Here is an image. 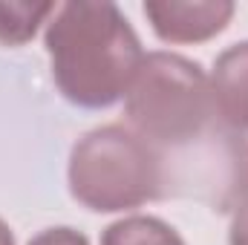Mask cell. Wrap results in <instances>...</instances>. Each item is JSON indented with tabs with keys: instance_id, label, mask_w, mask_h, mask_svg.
I'll use <instances>...</instances> for the list:
<instances>
[{
	"instance_id": "1",
	"label": "cell",
	"mask_w": 248,
	"mask_h": 245,
	"mask_svg": "<svg viewBox=\"0 0 248 245\" xmlns=\"http://www.w3.org/2000/svg\"><path fill=\"white\" fill-rule=\"evenodd\" d=\"M61 95L84 110L113 107L144 61L139 35L116 3H63L46 26Z\"/></svg>"
},
{
	"instance_id": "2",
	"label": "cell",
	"mask_w": 248,
	"mask_h": 245,
	"mask_svg": "<svg viewBox=\"0 0 248 245\" xmlns=\"http://www.w3.org/2000/svg\"><path fill=\"white\" fill-rule=\"evenodd\" d=\"M69 190L98 214L139 208L162 196V159L122 124L90 130L72 147Z\"/></svg>"
},
{
	"instance_id": "3",
	"label": "cell",
	"mask_w": 248,
	"mask_h": 245,
	"mask_svg": "<svg viewBox=\"0 0 248 245\" xmlns=\"http://www.w3.org/2000/svg\"><path fill=\"white\" fill-rule=\"evenodd\" d=\"M124 113L144 141L185 144L199 138L214 116L211 81L190 58L150 52L127 90Z\"/></svg>"
},
{
	"instance_id": "4",
	"label": "cell",
	"mask_w": 248,
	"mask_h": 245,
	"mask_svg": "<svg viewBox=\"0 0 248 245\" xmlns=\"http://www.w3.org/2000/svg\"><path fill=\"white\" fill-rule=\"evenodd\" d=\"M234 15V3L228 0H153L144 3V17L150 20L153 32L168 44H199L219 35Z\"/></svg>"
},
{
	"instance_id": "5",
	"label": "cell",
	"mask_w": 248,
	"mask_h": 245,
	"mask_svg": "<svg viewBox=\"0 0 248 245\" xmlns=\"http://www.w3.org/2000/svg\"><path fill=\"white\" fill-rule=\"evenodd\" d=\"M214 116H219L231 130H248V41L228 46L211 75Z\"/></svg>"
},
{
	"instance_id": "6",
	"label": "cell",
	"mask_w": 248,
	"mask_h": 245,
	"mask_svg": "<svg viewBox=\"0 0 248 245\" xmlns=\"http://www.w3.org/2000/svg\"><path fill=\"white\" fill-rule=\"evenodd\" d=\"M101 245H185V240L156 216H124L101 234Z\"/></svg>"
},
{
	"instance_id": "7",
	"label": "cell",
	"mask_w": 248,
	"mask_h": 245,
	"mask_svg": "<svg viewBox=\"0 0 248 245\" xmlns=\"http://www.w3.org/2000/svg\"><path fill=\"white\" fill-rule=\"evenodd\" d=\"M55 6L52 3H0V41L15 46V44H26L35 29L44 23L46 15H52Z\"/></svg>"
},
{
	"instance_id": "8",
	"label": "cell",
	"mask_w": 248,
	"mask_h": 245,
	"mask_svg": "<svg viewBox=\"0 0 248 245\" xmlns=\"http://www.w3.org/2000/svg\"><path fill=\"white\" fill-rule=\"evenodd\" d=\"M29 245H90V243H87V237L81 231H72V228H46L38 237H32Z\"/></svg>"
},
{
	"instance_id": "9",
	"label": "cell",
	"mask_w": 248,
	"mask_h": 245,
	"mask_svg": "<svg viewBox=\"0 0 248 245\" xmlns=\"http://www.w3.org/2000/svg\"><path fill=\"white\" fill-rule=\"evenodd\" d=\"M228 243L231 245H248V199L246 202H240V208L234 211Z\"/></svg>"
},
{
	"instance_id": "10",
	"label": "cell",
	"mask_w": 248,
	"mask_h": 245,
	"mask_svg": "<svg viewBox=\"0 0 248 245\" xmlns=\"http://www.w3.org/2000/svg\"><path fill=\"white\" fill-rule=\"evenodd\" d=\"M0 245H15V237H12V231L3 219H0Z\"/></svg>"
}]
</instances>
